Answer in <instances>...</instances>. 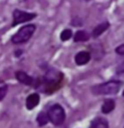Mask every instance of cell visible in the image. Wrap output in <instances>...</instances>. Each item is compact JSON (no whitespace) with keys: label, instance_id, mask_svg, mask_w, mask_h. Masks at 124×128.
Masks as SVG:
<instances>
[{"label":"cell","instance_id":"cell-14","mask_svg":"<svg viewBox=\"0 0 124 128\" xmlns=\"http://www.w3.org/2000/svg\"><path fill=\"white\" fill-rule=\"evenodd\" d=\"M6 93H7V84L5 82L0 81V100L4 99Z\"/></svg>","mask_w":124,"mask_h":128},{"label":"cell","instance_id":"cell-3","mask_svg":"<svg viewBox=\"0 0 124 128\" xmlns=\"http://www.w3.org/2000/svg\"><path fill=\"white\" fill-rule=\"evenodd\" d=\"M49 119L50 122L53 125L58 126L61 125L64 122V118H66V114H64V109L62 108L60 104H54L50 108L49 110Z\"/></svg>","mask_w":124,"mask_h":128},{"label":"cell","instance_id":"cell-13","mask_svg":"<svg viewBox=\"0 0 124 128\" xmlns=\"http://www.w3.org/2000/svg\"><path fill=\"white\" fill-rule=\"evenodd\" d=\"M72 36V32L70 30V29H64V30H62L60 37H61V40H63V42H66V40H70V37Z\"/></svg>","mask_w":124,"mask_h":128},{"label":"cell","instance_id":"cell-17","mask_svg":"<svg viewBox=\"0 0 124 128\" xmlns=\"http://www.w3.org/2000/svg\"><path fill=\"white\" fill-rule=\"evenodd\" d=\"M123 96H124V91H123Z\"/></svg>","mask_w":124,"mask_h":128},{"label":"cell","instance_id":"cell-10","mask_svg":"<svg viewBox=\"0 0 124 128\" xmlns=\"http://www.w3.org/2000/svg\"><path fill=\"white\" fill-rule=\"evenodd\" d=\"M114 108H115V102H114V100L108 99V100H106V101L103 104L102 111L104 114H109L111 111L114 110Z\"/></svg>","mask_w":124,"mask_h":128},{"label":"cell","instance_id":"cell-15","mask_svg":"<svg viewBox=\"0 0 124 128\" xmlns=\"http://www.w3.org/2000/svg\"><path fill=\"white\" fill-rule=\"evenodd\" d=\"M116 53L120 54V55H124V44L120 45V46L116 48Z\"/></svg>","mask_w":124,"mask_h":128},{"label":"cell","instance_id":"cell-4","mask_svg":"<svg viewBox=\"0 0 124 128\" xmlns=\"http://www.w3.org/2000/svg\"><path fill=\"white\" fill-rule=\"evenodd\" d=\"M35 14H29V12H25V11L18 10L16 9L14 11V22H13V26H16L18 24H22V22H26L28 20L35 18Z\"/></svg>","mask_w":124,"mask_h":128},{"label":"cell","instance_id":"cell-9","mask_svg":"<svg viewBox=\"0 0 124 128\" xmlns=\"http://www.w3.org/2000/svg\"><path fill=\"white\" fill-rule=\"evenodd\" d=\"M90 128H108V122L104 118H96L91 122Z\"/></svg>","mask_w":124,"mask_h":128},{"label":"cell","instance_id":"cell-2","mask_svg":"<svg viewBox=\"0 0 124 128\" xmlns=\"http://www.w3.org/2000/svg\"><path fill=\"white\" fill-rule=\"evenodd\" d=\"M35 32V26L34 25H26V26L22 27L15 35L11 38V42L14 44H22L25 43L32 37V35Z\"/></svg>","mask_w":124,"mask_h":128},{"label":"cell","instance_id":"cell-7","mask_svg":"<svg viewBox=\"0 0 124 128\" xmlns=\"http://www.w3.org/2000/svg\"><path fill=\"white\" fill-rule=\"evenodd\" d=\"M16 79H17L19 82H22V83L26 84V86L33 84V79H32L27 73L23 72V71H18V72L16 73Z\"/></svg>","mask_w":124,"mask_h":128},{"label":"cell","instance_id":"cell-6","mask_svg":"<svg viewBox=\"0 0 124 128\" xmlns=\"http://www.w3.org/2000/svg\"><path fill=\"white\" fill-rule=\"evenodd\" d=\"M89 60H90V54L88 52H79L75 58V61L78 65H84V64L88 63Z\"/></svg>","mask_w":124,"mask_h":128},{"label":"cell","instance_id":"cell-16","mask_svg":"<svg viewBox=\"0 0 124 128\" xmlns=\"http://www.w3.org/2000/svg\"><path fill=\"white\" fill-rule=\"evenodd\" d=\"M86 1H90V0H86Z\"/></svg>","mask_w":124,"mask_h":128},{"label":"cell","instance_id":"cell-1","mask_svg":"<svg viewBox=\"0 0 124 128\" xmlns=\"http://www.w3.org/2000/svg\"><path fill=\"white\" fill-rule=\"evenodd\" d=\"M121 86H122L121 81H108L93 88V92L97 94H112V93H117Z\"/></svg>","mask_w":124,"mask_h":128},{"label":"cell","instance_id":"cell-5","mask_svg":"<svg viewBox=\"0 0 124 128\" xmlns=\"http://www.w3.org/2000/svg\"><path fill=\"white\" fill-rule=\"evenodd\" d=\"M38 102H40V96H38L37 93H32V94H29L26 99L27 109H29V110L34 109L38 104Z\"/></svg>","mask_w":124,"mask_h":128},{"label":"cell","instance_id":"cell-8","mask_svg":"<svg viewBox=\"0 0 124 128\" xmlns=\"http://www.w3.org/2000/svg\"><path fill=\"white\" fill-rule=\"evenodd\" d=\"M108 27H109V24L107 22H103V24H99L98 26H96L93 30V37H98V36H100L107 28H108Z\"/></svg>","mask_w":124,"mask_h":128},{"label":"cell","instance_id":"cell-12","mask_svg":"<svg viewBox=\"0 0 124 128\" xmlns=\"http://www.w3.org/2000/svg\"><path fill=\"white\" fill-rule=\"evenodd\" d=\"M49 115L45 112H41L40 115L37 116V124L40 125V126H44V125L47 124V122H49Z\"/></svg>","mask_w":124,"mask_h":128},{"label":"cell","instance_id":"cell-11","mask_svg":"<svg viewBox=\"0 0 124 128\" xmlns=\"http://www.w3.org/2000/svg\"><path fill=\"white\" fill-rule=\"evenodd\" d=\"M75 42H86V40H89V36L86 32L84 30H79L75 34V37H73Z\"/></svg>","mask_w":124,"mask_h":128}]
</instances>
